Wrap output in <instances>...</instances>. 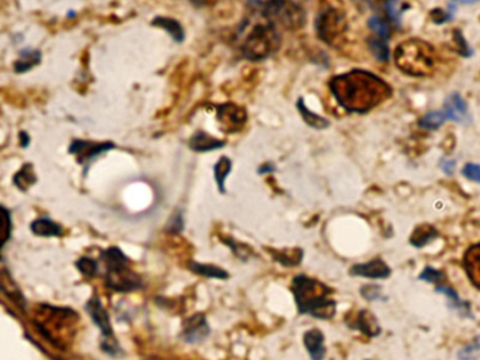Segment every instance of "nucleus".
Instances as JSON below:
<instances>
[{
    "instance_id": "obj_7",
    "label": "nucleus",
    "mask_w": 480,
    "mask_h": 360,
    "mask_svg": "<svg viewBox=\"0 0 480 360\" xmlns=\"http://www.w3.org/2000/svg\"><path fill=\"white\" fill-rule=\"evenodd\" d=\"M86 311L89 312L91 318L93 319V322L99 326L103 339L100 342V347L105 353H108L109 356H120L123 354V350L116 339V335L112 329V324H110V318L108 311L105 309V307L102 305V301L98 295H93L88 304H86Z\"/></svg>"
},
{
    "instance_id": "obj_1",
    "label": "nucleus",
    "mask_w": 480,
    "mask_h": 360,
    "mask_svg": "<svg viewBox=\"0 0 480 360\" xmlns=\"http://www.w3.org/2000/svg\"><path fill=\"white\" fill-rule=\"evenodd\" d=\"M335 100L349 113H368L390 96V86L366 71H351L330 82Z\"/></svg>"
},
{
    "instance_id": "obj_38",
    "label": "nucleus",
    "mask_w": 480,
    "mask_h": 360,
    "mask_svg": "<svg viewBox=\"0 0 480 360\" xmlns=\"http://www.w3.org/2000/svg\"><path fill=\"white\" fill-rule=\"evenodd\" d=\"M453 166H455V162H453V161H450V162H449V161H446V159H445V161L442 162L443 172H445V173H448V175H450V173H452V171H453Z\"/></svg>"
},
{
    "instance_id": "obj_15",
    "label": "nucleus",
    "mask_w": 480,
    "mask_h": 360,
    "mask_svg": "<svg viewBox=\"0 0 480 360\" xmlns=\"http://www.w3.org/2000/svg\"><path fill=\"white\" fill-rule=\"evenodd\" d=\"M304 346L313 360H323L325 354L324 335L318 329H310L304 333Z\"/></svg>"
},
{
    "instance_id": "obj_39",
    "label": "nucleus",
    "mask_w": 480,
    "mask_h": 360,
    "mask_svg": "<svg viewBox=\"0 0 480 360\" xmlns=\"http://www.w3.org/2000/svg\"><path fill=\"white\" fill-rule=\"evenodd\" d=\"M20 144H22L23 148H27L29 144H30V137L27 135L26 131H22V133H20Z\"/></svg>"
},
{
    "instance_id": "obj_37",
    "label": "nucleus",
    "mask_w": 480,
    "mask_h": 360,
    "mask_svg": "<svg viewBox=\"0 0 480 360\" xmlns=\"http://www.w3.org/2000/svg\"><path fill=\"white\" fill-rule=\"evenodd\" d=\"M190 2H192L193 5H196V6H200V8H203V6H210V5H214V4L217 2V0H190Z\"/></svg>"
},
{
    "instance_id": "obj_32",
    "label": "nucleus",
    "mask_w": 480,
    "mask_h": 360,
    "mask_svg": "<svg viewBox=\"0 0 480 360\" xmlns=\"http://www.w3.org/2000/svg\"><path fill=\"white\" fill-rule=\"evenodd\" d=\"M462 173L465 178L473 182H480V166L476 164H467L462 169Z\"/></svg>"
},
{
    "instance_id": "obj_20",
    "label": "nucleus",
    "mask_w": 480,
    "mask_h": 360,
    "mask_svg": "<svg viewBox=\"0 0 480 360\" xmlns=\"http://www.w3.org/2000/svg\"><path fill=\"white\" fill-rule=\"evenodd\" d=\"M352 325H353V328L361 329L368 336H376L380 332L377 321L375 319V316L369 311H361L356 315V319Z\"/></svg>"
},
{
    "instance_id": "obj_19",
    "label": "nucleus",
    "mask_w": 480,
    "mask_h": 360,
    "mask_svg": "<svg viewBox=\"0 0 480 360\" xmlns=\"http://www.w3.org/2000/svg\"><path fill=\"white\" fill-rule=\"evenodd\" d=\"M32 231L39 236H60L63 227L50 218H37L32 222Z\"/></svg>"
},
{
    "instance_id": "obj_30",
    "label": "nucleus",
    "mask_w": 480,
    "mask_h": 360,
    "mask_svg": "<svg viewBox=\"0 0 480 360\" xmlns=\"http://www.w3.org/2000/svg\"><path fill=\"white\" fill-rule=\"evenodd\" d=\"M420 279L421 280H425V281H429V283H438L441 280L445 279V274L436 269H432V267H427L421 274H420Z\"/></svg>"
},
{
    "instance_id": "obj_11",
    "label": "nucleus",
    "mask_w": 480,
    "mask_h": 360,
    "mask_svg": "<svg viewBox=\"0 0 480 360\" xmlns=\"http://www.w3.org/2000/svg\"><path fill=\"white\" fill-rule=\"evenodd\" d=\"M210 332L207 319L203 314H196L183 324V332L182 338L188 343H197L203 340Z\"/></svg>"
},
{
    "instance_id": "obj_2",
    "label": "nucleus",
    "mask_w": 480,
    "mask_h": 360,
    "mask_svg": "<svg viewBox=\"0 0 480 360\" xmlns=\"http://www.w3.org/2000/svg\"><path fill=\"white\" fill-rule=\"evenodd\" d=\"M292 291L300 314H309L320 319H328L335 314V301L331 298V290L307 276L293 279Z\"/></svg>"
},
{
    "instance_id": "obj_34",
    "label": "nucleus",
    "mask_w": 480,
    "mask_h": 360,
    "mask_svg": "<svg viewBox=\"0 0 480 360\" xmlns=\"http://www.w3.org/2000/svg\"><path fill=\"white\" fill-rule=\"evenodd\" d=\"M455 41H456V46L459 44V53L462 55H469L470 51H469V47H467V43L465 41L463 36L460 34V32H455Z\"/></svg>"
},
{
    "instance_id": "obj_18",
    "label": "nucleus",
    "mask_w": 480,
    "mask_h": 360,
    "mask_svg": "<svg viewBox=\"0 0 480 360\" xmlns=\"http://www.w3.org/2000/svg\"><path fill=\"white\" fill-rule=\"evenodd\" d=\"M41 62V53L39 50H25L20 57L18 58V61L15 62L13 68L15 72L18 74H25L30 69H33L34 67H37Z\"/></svg>"
},
{
    "instance_id": "obj_24",
    "label": "nucleus",
    "mask_w": 480,
    "mask_h": 360,
    "mask_svg": "<svg viewBox=\"0 0 480 360\" xmlns=\"http://www.w3.org/2000/svg\"><path fill=\"white\" fill-rule=\"evenodd\" d=\"M36 175H34V171H33V165L30 164H26L13 178V182L15 185L23 190V192H27L34 183H36Z\"/></svg>"
},
{
    "instance_id": "obj_25",
    "label": "nucleus",
    "mask_w": 480,
    "mask_h": 360,
    "mask_svg": "<svg viewBox=\"0 0 480 360\" xmlns=\"http://www.w3.org/2000/svg\"><path fill=\"white\" fill-rule=\"evenodd\" d=\"M190 269L192 272L205 276V277H210V279H228V273L226 270H223L219 266H213V265H203V263H197V262H192L190 263Z\"/></svg>"
},
{
    "instance_id": "obj_36",
    "label": "nucleus",
    "mask_w": 480,
    "mask_h": 360,
    "mask_svg": "<svg viewBox=\"0 0 480 360\" xmlns=\"http://www.w3.org/2000/svg\"><path fill=\"white\" fill-rule=\"evenodd\" d=\"M182 215L181 214H176L174 218H172V221H171V224H169V228L171 229H174V227H176V232H179V231H182Z\"/></svg>"
},
{
    "instance_id": "obj_12",
    "label": "nucleus",
    "mask_w": 480,
    "mask_h": 360,
    "mask_svg": "<svg viewBox=\"0 0 480 360\" xmlns=\"http://www.w3.org/2000/svg\"><path fill=\"white\" fill-rule=\"evenodd\" d=\"M351 274L368 279H386L390 274V269L382 259H373L368 263L353 266Z\"/></svg>"
},
{
    "instance_id": "obj_23",
    "label": "nucleus",
    "mask_w": 480,
    "mask_h": 360,
    "mask_svg": "<svg viewBox=\"0 0 480 360\" xmlns=\"http://www.w3.org/2000/svg\"><path fill=\"white\" fill-rule=\"evenodd\" d=\"M438 232L435 228L429 227V225H421L418 228H415V231L413 232L410 242L411 245H414L415 248H422L425 245H428L429 242H432L436 238Z\"/></svg>"
},
{
    "instance_id": "obj_9",
    "label": "nucleus",
    "mask_w": 480,
    "mask_h": 360,
    "mask_svg": "<svg viewBox=\"0 0 480 360\" xmlns=\"http://www.w3.org/2000/svg\"><path fill=\"white\" fill-rule=\"evenodd\" d=\"M113 148H115L113 142H95V141L75 140L70 147V152L77 156V161L79 164L85 165Z\"/></svg>"
},
{
    "instance_id": "obj_10",
    "label": "nucleus",
    "mask_w": 480,
    "mask_h": 360,
    "mask_svg": "<svg viewBox=\"0 0 480 360\" xmlns=\"http://www.w3.org/2000/svg\"><path fill=\"white\" fill-rule=\"evenodd\" d=\"M217 119L228 131H233L247 123V113L234 103H226L217 107Z\"/></svg>"
},
{
    "instance_id": "obj_21",
    "label": "nucleus",
    "mask_w": 480,
    "mask_h": 360,
    "mask_svg": "<svg viewBox=\"0 0 480 360\" xmlns=\"http://www.w3.org/2000/svg\"><path fill=\"white\" fill-rule=\"evenodd\" d=\"M231 168H233V164H231V161L227 156H221L216 162V165L213 168L214 180L217 183V187H219L220 193H223V194L226 193V179L231 173Z\"/></svg>"
},
{
    "instance_id": "obj_31",
    "label": "nucleus",
    "mask_w": 480,
    "mask_h": 360,
    "mask_svg": "<svg viewBox=\"0 0 480 360\" xmlns=\"http://www.w3.org/2000/svg\"><path fill=\"white\" fill-rule=\"evenodd\" d=\"M479 352H480V336H477V338L474 339V342H473L470 346L465 347V349L459 353V357L463 359V360H470V359H473V357L476 356V353H479Z\"/></svg>"
},
{
    "instance_id": "obj_33",
    "label": "nucleus",
    "mask_w": 480,
    "mask_h": 360,
    "mask_svg": "<svg viewBox=\"0 0 480 360\" xmlns=\"http://www.w3.org/2000/svg\"><path fill=\"white\" fill-rule=\"evenodd\" d=\"M431 16H432V19H434V22H435L436 25H442V23H445V22H448V20L452 19V16H450L448 12H443V11H439V9L432 11Z\"/></svg>"
},
{
    "instance_id": "obj_27",
    "label": "nucleus",
    "mask_w": 480,
    "mask_h": 360,
    "mask_svg": "<svg viewBox=\"0 0 480 360\" xmlns=\"http://www.w3.org/2000/svg\"><path fill=\"white\" fill-rule=\"evenodd\" d=\"M369 48H370V53L373 54V57L380 61V62H386L389 61V57H390V51H389V47L386 46L384 40L376 37V39H370L369 40Z\"/></svg>"
},
{
    "instance_id": "obj_22",
    "label": "nucleus",
    "mask_w": 480,
    "mask_h": 360,
    "mask_svg": "<svg viewBox=\"0 0 480 360\" xmlns=\"http://www.w3.org/2000/svg\"><path fill=\"white\" fill-rule=\"evenodd\" d=\"M297 110L300 112V116L303 117L304 123H306L307 126L316 128V130H324V128H327L328 124H330L324 117H321V116L313 113L311 110H309L307 106L304 105V102H303L301 99L297 102Z\"/></svg>"
},
{
    "instance_id": "obj_8",
    "label": "nucleus",
    "mask_w": 480,
    "mask_h": 360,
    "mask_svg": "<svg viewBox=\"0 0 480 360\" xmlns=\"http://www.w3.org/2000/svg\"><path fill=\"white\" fill-rule=\"evenodd\" d=\"M344 30L345 18L339 11L334 8H327L317 16L316 32L321 41L332 44L344 33Z\"/></svg>"
},
{
    "instance_id": "obj_6",
    "label": "nucleus",
    "mask_w": 480,
    "mask_h": 360,
    "mask_svg": "<svg viewBox=\"0 0 480 360\" xmlns=\"http://www.w3.org/2000/svg\"><path fill=\"white\" fill-rule=\"evenodd\" d=\"M259 9L268 22L286 29H297L306 19L303 11L290 0H266Z\"/></svg>"
},
{
    "instance_id": "obj_3",
    "label": "nucleus",
    "mask_w": 480,
    "mask_h": 360,
    "mask_svg": "<svg viewBox=\"0 0 480 360\" xmlns=\"http://www.w3.org/2000/svg\"><path fill=\"white\" fill-rule=\"evenodd\" d=\"M102 260L106 266L105 280L112 290L127 293L141 287L140 277L130 269V260L120 248L112 246L105 249Z\"/></svg>"
},
{
    "instance_id": "obj_40",
    "label": "nucleus",
    "mask_w": 480,
    "mask_h": 360,
    "mask_svg": "<svg viewBox=\"0 0 480 360\" xmlns=\"http://www.w3.org/2000/svg\"><path fill=\"white\" fill-rule=\"evenodd\" d=\"M459 2L463 5H473V4L479 2V0H459Z\"/></svg>"
},
{
    "instance_id": "obj_28",
    "label": "nucleus",
    "mask_w": 480,
    "mask_h": 360,
    "mask_svg": "<svg viewBox=\"0 0 480 360\" xmlns=\"http://www.w3.org/2000/svg\"><path fill=\"white\" fill-rule=\"evenodd\" d=\"M369 27H370V30L379 39H382V40H387L389 39V26H387V23L383 19H380L377 16L370 18L369 19Z\"/></svg>"
},
{
    "instance_id": "obj_17",
    "label": "nucleus",
    "mask_w": 480,
    "mask_h": 360,
    "mask_svg": "<svg viewBox=\"0 0 480 360\" xmlns=\"http://www.w3.org/2000/svg\"><path fill=\"white\" fill-rule=\"evenodd\" d=\"M153 26L155 27H161L162 30H165L167 33L171 34V37L176 41V43H183L185 41V30L182 27V25L172 19V18H164V16H160V18H155L153 20Z\"/></svg>"
},
{
    "instance_id": "obj_13",
    "label": "nucleus",
    "mask_w": 480,
    "mask_h": 360,
    "mask_svg": "<svg viewBox=\"0 0 480 360\" xmlns=\"http://www.w3.org/2000/svg\"><path fill=\"white\" fill-rule=\"evenodd\" d=\"M463 265L470 281L480 290V244H476L466 251Z\"/></svg>"
},
{
    "instance_id": "obj_4",
    "label": "nucleus",
    "mask_w": 480,
    "mask_h": 360,
    "mask_svg": "<svg viewBox=\"0 0 480 360\" xmlns=\"http://www.w3.org/2000/svg\"><path fill=\"white\" fill-rule=\"evenodd\" d=\"M394 60L398 69L410 76L417 78L429 75L435 64L432 48L420 40H408L403 44H398Z\"/></svg>"
},
{
    "instance_id": "obj_35",
    "label": "nucleus",
    "mask_w": 480,
    "mask_h": 360,
    "mask_svg": "<svg viewBox=\"0 0 480 360\" xmlns=\"http://www.w3.org/2000/svg\"><path fill=\"white\" fill-rule=\"evenodd\" d=\"M4 218H5V221H6V225H5V232H4V242H2V245H5L6 242H8V239H9V236H11V229H12V221H11V214H9V211L4 207Z\"/></svg>"
},
{
    "instance_id": "obj_14",
    "label": "nucleus",
    "mask_w": 480,
    "mask_h": 360,
    "mask_svg": "<svg viewBox=\"0 0 480 360\" xmlns=\"http://www.w3.org/2000/svg\"><path fill=\"white\" fill-rule=\"evenodd\" d=\"M189 145L196 152H210V151H216V149L223 148L226 145V142L223 140H217V138L212 137L207 133L199 131V133L192 135Z\"/></svg>"
},
{
    "instance_id": "obj_26",
    "label": "nucleus",
    "mask_w": 480,
    "mask_h": 360,
    "mask_svg": "<svg viewBox=\"0 0 480 360\" xmlns=\"http://www.w3.org/2000/svg\"><path fill=\"white\" fill-rule=\"evenodd\" d=\"M446 120L448 119H446L443 110L442 112H431L421 119L420 126L422 128H427V130H438Z\"/></svg>"
},
{
    "instance_id": "obj_16",
    "label": "nucleus",
    "mask_w": 480,
    "mask_h": 360,
    "mask_svg": "<svg viewBox=\"0 0 480 360\" xmlns=\"http://www.w3.org/2000/svg\"><path fill=\"white\" fill-rule=\"evenodd\" d=\"M443 112H445V116L448 120H452L456 123H463L467 117V106H466L465 100L456 93H453L446 100Z\"/></svg>"
},
{
    "instance_id": "obj_5",
    "label": "nucleus",
    "mask_w": 480,
    "mask_h": 360,
    "mask_svg": "<svg viewBox=\"0 0 480 360\" xmlns=\"http://www.w3.org/2000/svg\"><path fill=\"white\" fill-rule=\"evenodd\" d=\"M279 46L280 36L276 26L266 20L265 23H259L251 29L241 46V51L249 61H262L275 54Z\"/></svg>"
},
{
    "instance_id": "obj_29",
    "label": "nucleus",
    "mask_w": 480,
    "mask_h": 360,
    "mask_svg": "<svg viewBox=\"0 0 480 360\" xmlns=\"http://www.w3.org/2000/svg\"><path fill=\"white\" fill-rule=\"evenodd\" d=\"M77 266H78V269H79L84 274L91 276V277H93V276L98 273V270H99L98 262H96L95 259H91V258H81V259L77 262Z\"/></svg>"
}]
</instances>
